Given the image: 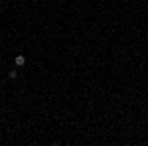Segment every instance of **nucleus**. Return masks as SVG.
<instances>
[{
    "instance_id": "f257e3e1",
    "label": "nucleus",
    "mask_w": 148,
    "mask_h": 146,
    "mask_svg": "<svg viewBox=\"0 0 148 146\" xmlns=\"http://www.w3.org/2000/svg\"><path fill=\"white\" fill-rule=\"evenodd\" d=\"M14 63H16L18 67H24V65H26V57L24 56H16L14 57Z\"/></svg>"
},
{
    "instance_id": "f03ea898",
    "label": "nucleus",
    "mask_w": 148,
    "mask_h": 146,
    "mask_svg": "<svg viewBox=\"0 0 148 146\" xmlns=\"http://www.w3.org/2000/svg\"><path fill=\"white\" fill-rule=\"evenodd\" d=\"M8 77H10V79H16V77H18V71H10V73H8Z\"/></svg>"
},
{
    "instance_id": "7ed1b4c3",
    "label": "nucleus",
    "mask_w": 148,
    "mask_h": 146,
    "mask_svg": "<svg viewBox=\"0 0 148 146\" xmlns=\"http://www.w3.org/2000/svg\"><path fill=\"white\" fill-rule=\"evenodd\" d=\"M0 2H2V0H0Z\"/></svg>"
}]
</instances>
